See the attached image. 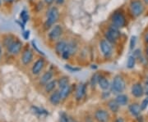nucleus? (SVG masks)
I'll use <instances>...</instances> for the list:
<instances>
[{
    "instance_id": "obj_1",
    "label": "nucleus",
    "mask_w": 148,
    "mask_h": 122,
    "mask_svg": "<svg viewBox=\"0 0 148 122\" xmlns=\"http://www.w3.org/2000/svg\"><path fill=\"white\" fill-rule=\"evenodd\" d=\"M119 36H120V33L119 30V28L114 26V25L110 26L108 30L105 33L106 39L110 43H114Z\"/></svg>"
},
{
    "instance_id": "obj_2",
    "label": "nucleus",
    "mask_w": 148,
    "mask_h": 122,
    "mask_svg": "<svg viewBox=\"0 0 148 122\" xmlns=\"http://www.w3.org/2000/svg\"><path fill=\"white\" fill-rule=\"evenodd\" d=\"M59 17V12L56 7H51L47 14V21L45 23V28H49L52 25H53L56 21H58Z\"/></svg>"
},
{
    "instance_id": "obj_3",
    "label": "nucleus",
    "mask_w": 148,
    "mask_h": 122,
    "mask_svg": "<svg viewBox=\"0 0 148 122\" xmlns=\"http://www.w3.org/2000/svg\"><path fill=\"white\" fill-rule=\"evenodd\" d=\"M125 89V81L120 75H116L113 80V83L111 85V89L114 93L118 94L121 93Z\"/></svg>"
},
{
    "instance_id": "obj_4",
    "label": "nucleus",
    "mask_w": 148,
    "mask_h": 122,
    "mask_svg": "<svg viewBox=\"0 0 148 122\" xmlns=\"http://www.w3.org/2000/svg\"><path fill=\"white\" fill-rule=\"evenodd\" d=\"M130 8L132 14L134 16H139L144 11V7L141 1L139 0H134L130 4Z\"/></svg>"
},
{
    "instance_id": "obj_5",
    "label": "nucleus",
    "mask_w": 148,
    "mask_h": 122,
    "mask_svg": "<svg viewBox=\"0 0 148 122\" xmlns=\"http://www.w3.org/2000/svg\"><path fill=\"white\" fill-rule=\"evenodd\" d=\"M112 23L114 26L117 28H122L126 24V19L125 16L122 14L121 12H115L112 16Z\"/></svg>"
},
{
    "instance_id": "obj_6",
    "label": "nucleus",
    "mask_w": 148,
    "mask_h": 122,
    "mask_svg": "<svg viewBox=\"0 0 148 122\" xmlns=\"http://www.w3.org/2000/svg\"><path fill=\"white\" fill-rule=\"evenodd\" d=\"M100 47H101V52L106 58H110L112 55L113 48L111 46V43L109 41H107L106 39H102L100 43Z\"/></svg>"
},
{
    "instance_id": "obj_7",
    "label": "nucleus",
    "mask_w": 148,
    "mask_h": 122,
    "mask_svg": "<svg viewBox=\"0 0 148 122\" xmlns=\"http://www.w3.org/2000/svg\"><path fill=\"white\" fill-rule=\"evenodd\" d=\"M62 34H63V28L61 26L57 25L51 30V31L49 33V38L50 40L54 41V40L58 39L59 37L62 35Z\"/></svg>"
},
{
    "instance_id": "obj_8",
    "label": "nucleus",
    "mask_w": 148,
    "mask_h": 122,
    "mask_svg": "<svg viewBox=\"0 0 148 122\" xmlns=\"http://www.w3.org/2000/svg\"><path fill=\"white\" fill-rule=\"evenodd\" d=\"M21 48H22V43L20 42L19 40H15L11 43L10 45L8 47V51L11 53V54H18L21 51Z\"/></svg>"
},
{
    "instance_id": "obj_9",
    "label": "nucleus",
    "mask_w": 148,
    "mask_h": 122,
    "mask_svg": "<svg viewBox=\"0 0 148 122\" xmlns=\"http://www.w3.org/2000/svg\"><path fill=\"white\" fill-rule=\"evenodd\" d=\"M33 59V53L30 49H26L23 53H22V57H21V62L24 65H28L31 63V62Z\"/></svg>"
},
{
    "instance_id": "obj_10",
    "label": "nucleus",
    "mask_w": 148,
    "mask_h": 122,
    "mask_svg": "<svg viewBox=\"0 0 148 122\" xmlns=\"http://www.w3.org/2000/svg\"><path fill=\"white\" fill-rule=\"evenodd\" d=\"M132 94L136 98H141L144 94V89L141 84H135L132 87Z\"/></svg>"
},
{
    "instance_id": "obj_11",
    "label": "nucleus",
    "mask_w": 148,
    "mask_h": 122,
    "mask_svg": "<svg viewBox=\"0 0 148 122\" xmlns=\"http://www.w3.org/2000/svg\"><path fill=\"white\" fill-rule=\"evenodd\" d=\"M45 66V61L44 59H39L35 62L33 67H32V73L34 75H38L44 68Z\"/></svg>"
},
{
    "instance_id": "obj_12",
    "label": "nucleus",
    "mask_w": 148,
    "mask_h": 122,
    "mask_svg": "<svg viewBox=\"0 0 148 122\" xmlns=\"http://www.w3.org/2000/svg\"><path fill=\"white\" fill-rule=\"evenodd\" d=\"M95 119L100 122H106L109 120V114L104 110H98L95 114Z\"/></svg>"
},
{
    "instance_id": "obj_13",
    "label": "nucleus",
    "mask_w": 148,
    "mask_h": 122,
    "mask_svg": "<svg viewBox=\"0 0 148 122\" xmlns=\"http://www.w3.org/2000/svg\"><path fill=\"white\" fill-rule=\"evenodd\" d=\"M66 47H67V43L64 40H59L55 45V51H56L57 54L61 55L65 51Z\"/></svg>"
},
{
    "instance_id": "obj_14",
    "label": "nucleus",
    "mask_w": 148,
    "mask_h": 122,
    "mask_svg": "<svg viewBox=\"0 0 148 122\" xmlns=\"http://www.w3.org/2000/svg\"><path fill=\"white\" fill-rule=\"evenodd\" d=\"M128 109H129V112L130 113L132 114V116H134V117H138L140 115V113H141V107L140 106L138 105V103H132L131 104L129 107H128Z\"/></svg>"
},
{
    "instance_id": "obj_15",
    "label": "nucleus",
    "mask_w": 148,
    "mask_h": 122,
    "mask_svg": "<svg viewBox=\"0 0 148 122\" xmlns=\"http://www.w3.org/2000/svg\"><path fill=\"white\" fill-rule=\"evenodd\" d=\"M98 84L100 85L101 89L103 90H107L110 88V82L108 81V80L106 79V77L104 76H100L99 77V80H98Z\"/></svg>"
},
{
    "instance_id": "obj_16",
    "label": "nucleus",
    "mask_w": 148,
    "mask_h": 122,
    "mask_svg": "<svg viewBox=\"0 0 148 122\" xmlns=\"http://www.w3.org/2000/svg\"><path fill=\"white\" fill-rule=\"evenodd\" d=\"M61 100V95H60V92L59 91H55L54 93L52 94V95L49 98V101L53 105H57L59 103V102Z\"/></svg>"
},
{
    "instance_id": "obj_17",
    "label": "nucleus",
    "mask_w": 148,
    "mask_h": 122,
    "mask_svg": "<svg viewBox=\"0 0 148 122\" xmlns=\"http://www.w3.org/2000/svg\"><path fill=\"white\" fill-rule=\"evenodd\" d=\"M77 49V43L74 41L67 43V47H66L65 50H67L70 53V55H73V54L76 53Z\"/></svg>"
},
{
    "instance_id": "obj_18",
    "label": "nucleus",
    "mask_w": 148,
    "mask_h": 122,
    "mask_svg": "<svg viewBox=\"0 0 148 122\" xmlns=\"http://www.w3.org/2000/svg\"><path fill=\"white\" fill-rule=\"evenodd\" d=\"M85 92H86V85H78L77 89V93H76V98L77 100H80L82 98V97L84 96Z\"/></svg>"
},
{
    "instance_id": "obj_19",
    "label": "nucleus",
    "mask_w": 148,
    "mask_h": 122,
    "mask_svg": "<svg viewBox=\"0 0 148 122\" xmlns=\"http://www.w3.org/2000/svg\"><path fill=\"white\" fill-rule=\"evenodd\" d=\"M115 101L117 102V103L120 106H125L128 102V98L127 96L124 94H119L116 97Z\"/></svg>"
},
{
    "instance_id": "obj_20",
    "label": "nucleus",
    "mask_w": 148,
    "mask_h": 122,
    "mask_svg": "<svg viewBox=\"0 0 148 122\" xmlns=\"http://www.w3.org/2000/svg\"><path fill=\"white\" fill-rule=\"evenodd\" d=\"M52 77H53V73L51 71L45 72L40 79V84L43 85H45L49 80L52 79Z\"/></svg>"
},
{
    "instance_id": "obj_21",
    "label": "nucleus",
    "mask_w": 148,
    "mask_h": 122,
    "mask_svg": "<svg viewBox=\"0 0 148 122\" xmlns=\"http://www.w3.org/2000/svg\"><path fill=\"white\" fill-rule=\"evenodd\" d=\"M70 91H71V89H70V86L69 85H67L64 88L61 89V91H60V95H61V98L64 99L65 98H67L69 94H70Z\"/></svg>"
},
{
    "instance_id": "obj_22",
    "label": "nucleus",
    "mask_w": 148,
    "mask_h": 122,
    "mask_svg": "<svg viewBox=\"0 0 148 122\" xmlns=\"http://www.w3.org/2000/svg\"><path fill=\"white\" fill-rule=\"evenodd\" d=\"M109 105V108L111 110V112H117L119 111V105L117 103V102L115 100H111V101L109 102L108 103Z\"/></svg>"
},
{
    "instance_id": "obj_23",
    "label": "nucleus",
    "mask_w": 148,
    "mask_h": 122,
    "mask_svg": "<svg viewBox=\"0 0 148 122\" xmlns=\"http://www.w3.org/2000/svg\"><path fill=\"white\" fill-rule=\"evenodd\" d=\"M69 78L66 77V76H64V77L60 78V80H58V86H59V88L62 89V88H64L65 86L69 85Z\"/></svg>"
},
{
    "instance_id": "obj_24",
    "label": "nucleus",
    "mask_w": 148,
    "mask_h": 122,
    "mask_svg": "<svg viewBox=\"0 0 148 122\" xmlns=\"http://www.w3.org/2000/svg\"><path fill=\"white\" fill-rule=\"evenodd\" d=\"M55 86H56V81L54 80V81H50V82H48L47 84L45 85V91L46 92H51V91L53 90V89L55 88Z\"/></svg>"
},
{
    "instance_id": "obj_25",
    "label": "nucleus",
    "mask_w": 148,
    "mask_h": 122,
    "mask_svg": "<svg viewBox=\"0 0 148 122\" xmlns=\"http://www.w3.org/2000/svg\"><path fill=\"white\" fill-rule=\"evenodd\" d=\"M135 62H136V59L133 56H130L128 57V59H127V68L129 69H132L135 66Z\"/></svg>"
},
{
    "instance_id": "obj_26",
    "label": "nucleus",
    "mask_w": 148,
    "mask_h": 122,
    "mask_svg": "<svg viewBox=\"0 0 148 122\" xmlns=\"http://www.w3.org/2000/svg\"><path fill=\"white\" fill-rule=\"evenodd\" d=\"M20 17H21V21L25 24L27 23V21H29V15L27 13V12L26 10H23L21 12V14H20Z\"/></svg>"
},
{
    "instance_id": "obj_27",
    "label": "nucleus",
    "mask_w": 148,
    "mask_h": 122,
    "mask_svg": "<svg viewBox=\"0 0 148 122\" xmlns=\"http://www.w3.org/2000/svg\"><path fill=\"white\" fill-rule=\"evenodd\" d=\"M65 69H67L68 70H69L70 72H77V71H79L81 70V68H78V67H73V66H70V65H65Z\"/></svg>"
},
{
    "instance_id": "obj_28",
    "label": "nucleus",
    "mask_w": 148,
    "mask_h": 122,
    "mask_svg": "<svg viewBox=\"0 0 148 122\" xmlns=\"http://www.w3.org/2000/svg\"><path fill=\"white\" fill-rule=\"evenodd\" d=\"M99 75L97 74H95L93 76H92V78H91V80H90V85L92 87H95V85L98 83V80H99Z\"/></svg>"
},
{
    "instance_id": "obj_29",
    "label": "nucleus",
    "mask_w": 148,
    "mask_h": 122,
    "mask_svg": "<svg viewBox=\"0 0 148 122\" xmlns=\"http://www.w3.org/2000/svg\"><path fill=\"white\" fill-rule=\"evenodd\" d=\"M32 109L34 110V112L36 113V114H39V115H47L48 112L45 110H42V109H40L38 107H32Z\"/></svg>"
},
{
    "instance_id": "obj_30",
    "label": "nucleus",
    "mask_w": 148,
    "mask_h": 122,
    "mask_svg": "<svg viewBox=\"0 0 148 122\" xmlns=\"http://www.w3.org/2000/svg\"><path fill=\"white\" fill-rule=\"evenodd\" d=\"M148 106V98H145L143 102H142V103H141V105H140V107H141V110L143 111V110H145Z\"/></svg>"
},
{
    "instance_id": "obj_31",
    "label": "nucleus",
    "mask_w": 148,
    "mask_h": 122,
    "mask_svg": "<svg viewBox=\"0 0 148 122\" xmlns=\"http://www.w3.org/2000/svg\"><path fill=\"white\" fill-rule=\"evenodd\" d=\"M136 39H137L136 36H132V38H131V40H130V49H133V48L135 47L136 41H137Z\"/></svg>"
},
{
    "instance_id": "obj_32",
    "label": "nucleus",
    "mask_w": 148,
    "mask_h": 122,
    "mask_svg": "<svg viewBox=\"0 0 148 122\" xmlns=\"http://www.w3.org/2000/svg\"><path fill=\"white\" fill-rule=\"evenodd\" d=\"M32 46H33V48H35V50L36 51L37 53H40V54H41V55H43V56H45V53H43L41 50H40V49H39V48L37 47V45L36 44V42H35V41H32Z\"/></svg>"
},
{
    "instance_id": "obj_33",
    "label": "nucleus",
    "mask_w": 148,
    "mask_h": 122,
    "mask_svg": "<svg viewBox=\"0 0 148 122\" xmlns=\"http://www.w3.org/2000/svg\"><path fill=\"white\" fill-rule=\"evenodd\" d=\"M59 122H70L69 121V119L68 118V117L63 113L61 116H60V120H59Z\"/></svg>"
},
{
    "instance_id": "obj_34",
    "label": "nucleus",
    "mask_w": 148,
    "mask_h": 122,
    "mask_svg": "<svg viewBox=\"0 0 148 122\" xmlns=\"http://www.w3.org/2000/svg\"><path fill=\"white\" fill-rule=\"evenodd\" d=\"M61 55H62V58H63L64 60H67V59H69V57L71 56V55H70V53H69V52L67 51V50H65V51H64V53H62Z\"/></svg>"
},
{
    "instance_id": "obj_35",
    "label": "nucleus",
    "mask_w": 148,
    "mask_h": 122,
    "mask_svg": "<svg viewBox=\"0 0 148 122\" xmlns=\"http://www.w3.org/2000/svg\"><path fill=\"white\" fill-rule=\"evenodd\" d=\"M29 37H30V31H29V30L24 31V33H23V38H24L25 39H28Z\"/></svg>"
},
{
    "instance_id": "obj_36",
    "label": "nucleus",
    "mask_w": 148,
    "mask_h": 122,
    "mask_svg": "<svg viewBox=\"0 0 148 122\" xmlns=\"http://www.w3.org/2000/svg\"><path fill=\"white\" fill-rule=\"evenodd\" d=\"M144 93L148 95V79L146 81V86H145V90H144Z\"/></svg>"
},
{
    "instance_id": "obj_37",
    "label": "nucleus",
    "mask_w": 148,
    "mask_h": 122,
    "mask_svg": "<svg viewBox=\"0 0 148 122\" xmlns=\"http://www.w3.org/2000/svg\"><path fill=\"white\" fill-rule=\"evenodd\" d=\"M55 2H56L58 4H59V5H62L64 3V0H55Z\"/></svg>"
},
{
    "instance_id": "obj_38",
    "label": "nucleus",
    "mask_w": 148,
    "mask_h": 122,
    "mask_svg": "<svg viewBox=\"0 0 148 122\" xmlns=\"http://www.w3.org/2000/svg\"><path fill=\"white\" fill-rule=\"evenodd\" d=\"M54 0H45V2L47 3V4H51Z\"/></svg>"
},
{
    "instance_id": "obj_39",
    "label": "nucleus",
    "mask_w": 148,
    "mask_h": 122,
    "mask_svg": "<svg viewBox=\"0 0 148 122\" xmlns=\"http://www.w3.org/2000/svg\"><path fill=\"white\" fill-rule=\"evenodd\" d=\"M114 122H124V121H123V118H120V117H119V118H118Z\"/></svg>"
},
{
    "instance_id": "obj_40",
    "label": "nucleus",
    "mask_w": 148,
    "mask_h": 122,
    "mask_svg": "<svg viewBox=\"0 0 148 122\" xmlns=\"http://www.w3.org/2000/svg\"><path fill=\"white\" fill-rule=\"evenodd\" d=\"M5 3H12V2H13V0H3Z\"/></svg>"
},
{
    "instance_id": "obj_41",
    "label": "nucleus",
    "mask_w": 148,
    "mask_h": 122,
    "mask_svg": "<svg viewBox=\"0 0 148 122\" xmlns=\"http://www.w3.org/2000/svg\"><path fill=\"white\" fill-rule=\"evenodd\" d=\"M1 56H2V47L0 45V58H1Z\"/></svg>"
},
{
    "instance_id": "obj_42",
    "label": "nucleus",
    "mask_w": 148,
    "mask_h": 122,
    "mask_svg": "<svg viewBox=\"0 0 148 122\" xmlns=\"http://www.w3.org/2000/svg\"><path fill=\"white\" fill-rule=\"evenodd\" d=\"M145 39H146V41H147V42H148V34L147 35V36H146V38H145Z\"/></svg>"
},
{
    "instance_id": "obj_43",
    "label": "nucleus",
    "mask_w": 148,
    "mask_h": 122,
    "mask_svg": "<svg viewBox=\"0 0 148 122\" xmlns=\"http://www.w3.org/2000/svg\"><path fill=\"white\" fill-rule=\"evenodd\" d=\"M144 2H145L147 4H148V0H144Z\"/></svg>"
},
{
    "instance_id": "obj_44",
    "label": "nucleus",
    "mask_w": 148,
    "mask_h": 122,
    "mask_svg": "<svg viewBox=\"0 0 148 122\" xmlns=\"http://www.w3.org/2000/svg\"><path fill=\"white\" fill-rule=\"evenodd\" d=\"M147 57H148V47L147 48Z\"/></svg>"
},
{
    "instance_id": "obj_45",
    "label": "nucleus",
    "mask_w": 148,
    "mask_h": 122,
    "mask_svg": "<svg viewBox=\"0 0 148 122\" xmlns=\"http://www.w3.org/2000/svg\"><path fill=\"white\" fill-rule=\"evenodd\" d=\"M0 5H1V0H0Z\"/></svg>"
}]
</instances>
